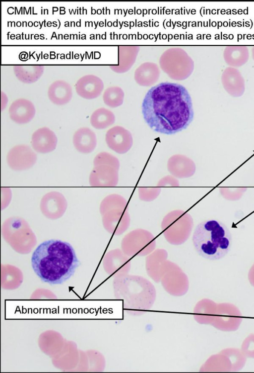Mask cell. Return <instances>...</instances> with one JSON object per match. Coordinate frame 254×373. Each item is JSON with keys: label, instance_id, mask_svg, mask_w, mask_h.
<instances>
[{"label": "cell", "instance_id": "ac0fdd59", "mask_svg": "<svg viewBox=\"0 0 254 373\" xmlns=\"http://www.w3.org/2000/svg\"><path fill=\"white\" fill-rule=\"evenodd\" d=\"M124 93L118 87H112L107 89L103 94L104 103L111 107H116L123 104Z\"/></svg>", "mask_w": 254, "mask_h": 373}, {"label": "cell", "instance_id": "ffe728a7", "mask_svg": "<svg viewBox=\"0 0 254 373\" xmlns=\"http://www.w3.org/2000/svg\"><path fill=\"white\" fill-rule=\"evenodd\" d=\"M171 183L172 186H178L177 184V181L175 180L173 178L170 177H166L164 178V180H163L162 181H161L160 185H162L164 183Z\"/></svg>", "mask_w": 254, "mask_h": 373}, {"label": "cell", "instance_id": "2e32d148", "mask_svg": "<svg viewBox=\"0 0 254 373\" xmlns=\"http://www.w3.org/2000/svg\"><path fill=\"white\" fill-rule=\"evenodd\" d=\"M14 74L19 80L31 84L37 81L44 72L41 65H16L14 66Z\"/></svg>", "mask_w": 254, "mask_h": 373}, {"label": "cell", "instance_id": "5b68a950", "mask_svg": "<svg viewBox=\"0 0 254 373\" xmlns=\"http://www.w3.org/2000/svg\"><path fill=\"white\" fill-rule=\"evenodd\" d=\"M106 142L108 147L119 154L128 152L133 144L131 133L121 126H114L108 130Z\"/></svg>", "mask_w": 254, "mask_h": 373}, {"label": "cell", "instance_id": "8fae6325", "mask_svg": "<svg viewBox=\"0 0 254 373\" xmlns=\"http://www.w3.org/2000/svg\"><path fill=\"white\" fill-rule=\"evenodd\" d=\"M167 168L170 173L178 178L190 177L195 171L194 162L186 156L181 154L171 156L168 161Z\"/></svg>", "mask_w": 254, "mask_h": 373}, {"label": "cell", "instance_id": "6da1fadb", "mask_svg": "<svg viewBox=\"0 0 254 373\" xmlns=\"http://www.w3.org/2000/svg\"><path fill=\"white\" fill-rule=\"evenodd\" d=\"M143 118L153 131L167 135L186 129L193 118L191 97L182 85L160 83L149 90L141 105Z\"/></svg>", "mask_w": 254, "mask_h": 373}, {"label": "cell", "instance_id": "4fadbf2b", "mask_svg": "<svg viewBox=\"0 0 254 373\" xmlns=\"http://www.w3.org/2000/svg\"><path fill=\"white\" fill-rule=\"evenodd\" d=\"M75 148L80 152L89 153L95 148L97 144L96 135L88 128L78 129L73 137Z\"/></svg>", "mask_w": 254, "mask_h": 373}, {"label": "cell", "instance_id": "3957f363", "mask_svg": "<svg viewBox=\"0 0 254 373\" xmlns=\"http://www.w3.org/2000/svg\"><path fill=\"white\" fill-rule=\"evenodd\" d=\"M192 242L199 255L207 259L217 260L224 257L230 251L232 236L225 224L210 219L196 226Z\"/></svg>", "mask_w": 254, "mask_h": 373}, {"label": "cell", "instance_id": "ba28073f", "mask_svg": "<svg viewBox=\"0 0 254 373\" xmlns=\"http://www.w3.org/2000/svg\"><path fill=\"white\" fill-rule=\"evenodd\" d=\"M119 170L107 165L95 166L89 178L91 186H114L118 183Z\"/></svg>", "mask_w": 254, "mask_h": 373}, {"label": "cell", "instance_id": "5bb4252c", "mask_svg": "<svg viewBox=\"0 0 254 373\" xmlns=\"http://www.w3.org/2000/svg\"><path fill=\"white\" fill-rule=\"evenodd\" d=\"M48 93L50 100L57 105L66 104L72 97L70 86L62 80L57 81L51 84Z\"/></svg>", "mask_w": 254, "mask_h": 373}, {"label": "cell", "instance_id": "277c9868", "mask_svg": "<svg viewBox=\"0 0 254 373\" xmlns=\"http://www.w3.org/2000/svg\"><path fill=\"white\" fill-rule=\"evenodd\" d=\"M37 156L28 145H19L9 151L7 162L13 170L22 171L32 167L36 162Z\"/></svg>", "mask_w": 254, "mask_h": 373}, {"label": "cell", "instance_id": "52a82bcc", "mask_svg": "<svg viewBox=\"0 0 254 373\" xmlns=\"http://www.w3.org/2000/svg\"><path fill=\"white\" fill-rule=\"evenodd\" d=\"M219 324L217 328L221 331H233L236 330L242 321L241 313L234 305L229 303H220L218 305Z\"/></svg>", "mask_w": 254, "mask_h": 373}, {"label": "cell", "instance_id": "7a4b0ae2", "mask_svg": "<svg viewBox=\"0 0 254 373\" xmlns=\"http://www.w3.org/2000/svg\"><path fill=\"white\" fill-rule=\"evenodd\" d=\"M32 267L42 281L61 284L72 276L79 262L71 245L58 240L40 244L31 257Z\"/></svg>", "mask_w": 254, "mask_h": 373}, {"label": "cell", "instance_id": "30bf717a", "mask_svg": "<svg viewBox=\"0 0 254 373\" xmlns=\"http://www.w3.org/2000/svg\"><path fill=\"white\" fill-rule=\"evenodd\" d=\"M57 141L54 132L47 127L38 129L32 136L33 148L41 153H47L55 150Z\"/></svg>", "mask_w": 254, "mask_h": 373}, {"label": "cell", "instance_id": "9c48e42d", "mask_svg": "<svg viewBox=\"0 0 254 373\" xmlns=\"http://www.w3.org/2000/svg\"><path fill=\"white\" fill-rule=\"evenodd\" d=\"M104 84L98 77L86 75L77 82L75 89L77 94L86 99H93L99 96L103 91Z\"/></svg>", "mask_w": 254, "mask_h": 373}, {"label": "cell", "instance_id": "7c38bea8", "mask_svg": "<svg viewBox=\"0 0 254 373\" xmlns=\"http://www.w3.org/2000/svg\"><path fill=\"white\" fill-rule=\"evenodd\" d=\"M10 118L18 124H25L30 121L35 114V109L30 101L20 98L15 100L9 108Z\"/></svg>", "mask_w": 254, "mask_h": 373}, {"label": "cell", "instance_id": "9a60e30c", "mask_svg": "<svg viewBox=\"0 0 254 373\" xmlns=\"http://www.w3.org/2000/svg\"><path fill=\"white\" fill-rule=\"evenodd\" d=\"M159 75V71L156 64L146 63L136 70L135 79L140 85L149 86L157 81Z\"/></svg>", "mask_w": 254, "mask_h": 373}, {"label": "cell", "instance_id": "d6986e66", "mask_svg": "<svg viewBox=\"0 0 254 373\" xmlns=\"http://www.w3.org/2000/svg\"><path fill=\"white\" fill-rule=\"evenodd\" d=\"M94 166L98 165H107L112 166L119 170L120 168V162L118 159L113 155L103 152L99 153L94 158L93 161Z\"/></svg>", "mask_w": 254, "mask_h": 373}, {"label": "cell", "instance_id": "8992f818", "mask_svg": "<svg viewBox=\"0 0 254 373\" xmlns=\"http://www.w3.org/2000/svg\"><path fill=\"white\" fill-rule=\"evenodd\" d=\"M67 202L64 195L57 191L46 194L42 198L40 207L43 213L51 219L61 217L65 212Z\"/></svg>", "mask_w": 254, "mask_h": 373}, {"label": "cell", "instance_id": "e0dca14e", "mask_svg": "<svg viewBox=\"0 0 254 373\" xmlns=\"http://www.w3.org/2000/svg\"><path fill=\"white\" fill-rule=\"evenodd\" d=\"M115 121V116L110 110L105 108L96 110L91 115V125L98 129H105L112 125Z\"/></svg>", "mask_w": 254, "mask_h": 373}]
</instances>
